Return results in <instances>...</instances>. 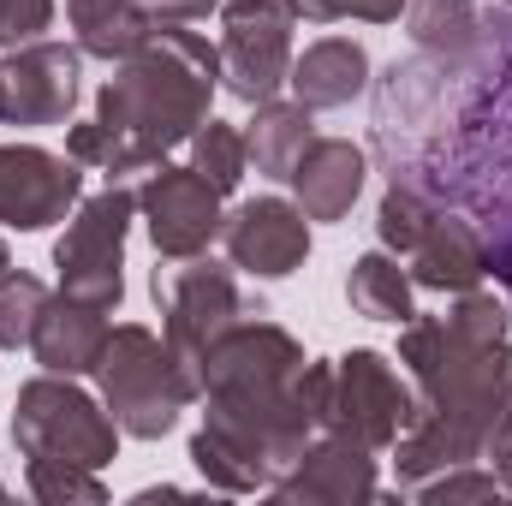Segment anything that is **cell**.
<instances>
[{
	"label": "cell",
	"mask_w": 512,
	"mask_h": 506,
	"mask_svg": "<svg viewBox=\"0 0 512 506\" xmlns=\"http://www.w3.org/2000/svg\"><path fill=\"white\" fill-rule=\"evenodd\" d=\"M370 149L387 185L465 215L483 245L512 239V6L483 12L459 60L411 54L370 78Z\"/></svg>",
	"instance_id": "obj_1"
},
{
	"label": "cell",
	"mask_w": 512,
	"mask_h": 506,
	"mask_svg": "<svg viewBox=\"0 0 512 506\" xmlns=\"http://www.w3.org/2000/svg\"><path fill=\"white\" fill-rule=\"evenodd\" d=\"M304 346L262 322L239 316L197 364V399H203V429L191 435V465L203 471L209 489L221 495H256L274 489V477L310 447L316 423L298 399L304 376Z\"/></svg>",
	"instance_id": "obj_2"
},
{
	"label": "cell",
	"mask_w": 512,
	"mask_h": 506,
	"mask_svg": "<svg viewBox=\"0 0 512 506\" xmlns=\"http://www.w3.org/2000/svg\"><path fill=\"white\" fill-rule=\"evenodd\" d=\"M221 90V54L185 24H155L114 78L96 90V114L66 131V155L90 173H149L209 120Z\"/></svg>",
	"instance_id": "obj_3"
},
{
	"label": "cell",
	"mask_w": 512,
	"mask_h": 506,
	"mask_svg": "<svg viewBox=\"0 0 512 506\" xmlns=\"http://www.w3.org/2000/svg\"><path fill=\"white\" fill-rule=\"evenodd\" d=\"M399 364L417 381V411L483 447L512 411V310L471 286L447 316H411L399 328Z\"/></svg>",
	"instance_id": "obj_4"
},
{
	"label": "cell",
	"mask_w": 512,
	"mask_h": 506,
	"mask_svg": "<svg viewBox=\"0 0 512 506\" xmlns=\"http://www.w3.org/2000/svg\"><path fill=\"white\" fill-rule=\"evenodd\" d=\"M298 399H304L316 435H346L370 453H387L399 441V429L411 423V411H417V393L370 346H358L334 364L310 358L304 376H298Z\"/></svg>",
	"instance_id": "obj_5"
},
{
	"label": "cell",
	"mask_w": 512,
	"mask_h": 506,
	"mask_svg": "<svg viewBox=\"0 0 512 506\" xmlns=\"http://www.w3.org/2000/svg\"><path fill=\"white\" fill-rule=\"evenodd\" d=\"M96 387H102V405L114 411L120 435H137V441H161L179 423V411L197 399V376L143 322H120L108 334V346L96 358Z\"/></svg>",
	"instance_id": "obj_6"
},
{
	"label": "cell",
	"mask_w": 512,
	"mask_h": 506,
	"mask_svg": "<svg viewBox=\"0 0 512 506\" xmlns=\"http://www.w3.org/2000/svg\"><path fill=\"white\" fill-rule=\"evenodd\" d=\"M12 447L24 459H60L84 471H108L120 459V423L102 399H90L78 376L24 381L12 399Z\"/></svg>",
	"instance_id": "obj_7"
},
{
	"label": "cell",
	"mask_w": 512,
	"mask_h": 506,
	"mask_svg": "<svg viewBox=\"0 0 512 506\" xmlns=\"http://www.w3.org/2000/svg\"><path fill=\"white\" fill-rule=\"evenodd\" d=\"M149 298L161 310V340L173 346V358L197 376L203 352L239 322L256 316L262 304L245 298L239 286V268L233 262H215V256H161V268L149 274Z\"/></svg>",
	"instance_id": "obj_8"
},
{
	"label": "cell",
	"mask_w": 512,
	"mask_h": 506,
	"mask_svg": "<svg viewBox=\"0 0 512 506\" xmlns=\"http://www.w3.org/2000/svg\"><path fill=\"white\" fill-rule=\"evenodd\" d=\"M137 221V191L120 179L96 197H84L66 221V233L54 239V268H60V292L84 298L96 310H114L126 298V233Z\"/></svg>",
	"instance_id": "obj_9"
},
{
	"label": "cell",
	"mask_w": 512,
	"mask_h": 506,
	"mask_svg": "<svg viewBox=\"0 0 512 506\" xmlns=\"http://www.w3.org/2000/svg\"><path fill=\"white\" fill-rule=\"evenodd\" d=\"M292 24L298 12L286 0H221V90L239 102H268L286 90L292 72Z\"/></svg>",
	"instance_id": "obj_10"
},
{
	"label": "cell",
	"mask_w": 512,
	"mask_h": 506,
	"mask_svg": "<svg viewBox=\"0 0 512 506\" xmlns=\"http://www.w3.org/2000/svg\"><path fill=\"white\" fill-rule=\"evenodd\" d=\"M137 215H143V227H149L155 256H203L221 239V221H227L221 191H215L191 161H185V167L155 161V167L143 173V185H137Z\"/></svg>",
	"instance_id": "obj_11"
},
{
	"label": "cell",
	"mask_w": 512,
	"mask_h": 506,
	"mask_svg": "<svg viewBox=\"0 0 512 506\" xmlns=\"http://www.w3.org/2000/svg\"><path fill=\"white\" fill-rule=\"evenodd\" d=\"M84 48L66 42H24L0 60V126H72L84 96Z\"/></svg>",
	"instance_id": "obj_12"
},
{
	"label": "cell",
	"mask_w": 512,
	"mask_h": 506,
	"mask_svg": "<svg viewBox=\"0 0 512 506\" xmlns=\"http://www.w3.org/2000/svg\"><path fill=\"white\" fill-rule=\"evenodd\" d=\"M84 203V167L42 143H0V227L42 233Z\"/></svg>",
	"instance_id": "obj_13"
},
{
	"label": "cell",
	"mask_w": 512,
	"mask_h": 506,
	"mask_svg": "<svg viewBox=\"0 0 512 506\" xmlns=\"http://www.w3.org/2000/svg\"><path fill=\"white\" fill-rule=\"evenodd\" d=\"M227 262L251 280H286L310 256V215L286 197H251L221 221Z\"/></svg>",
	"instance_id": "obj_14"
},
{
	"label": "cell",
	"mask_w": 512,
	"mask_h": 506,
	"mask_svg": "<svg viewBox=\"0 0 512 506\" xmlns=\"http://www.w3.org/2000/svg\"><path fill=\"white\" fill-rule=\"evenodd\" d=\"M274 495L292 506H352V501H376V453L346 441V435H316L280 477Z\"/></svg>",
	"instance_id": "obj_15"
},
{
	"label": "cell",
	"mask_w": 512,
	"mask_h": 506,
	"mask_svg": "<svg viewBox=\"0 0 512 506\" xmlns=\"http://www.w3.org/2000/svg\"><path fill=\"white\" fill-rule=\"evenodd\" d=\"M364 179H370V149H358L352 137H310L286 173L292 203L310 221H346L352 203L364 197Z\"/></svg>",
	"instance_id": "obj_16"
},
{
	"label": "cell",
	"mask_w": 512,
	"mask_h": 506,
	"mask_svg": "<svg viewBox=\"0 0 512 506\" xmlns=\"http://www.w3.org/2000/svg\"><path fill=\"white\" fill-rule=\"evenodd\" d=\"M399 262H405L411 286H423V292H453V298H459V292L483 286V274H489V245H483V233H477L465 215L435 209V221L423 227V239L399 256Z\"/></svg>",
	"instance_id": "obj_17"
},
{
	"label": "cell",
	"mask_w": 512,
	"mask_h": 506,
	"mask_svg": "<svg viewBox=\"0 0 512 506\" xmlns=\"http://www.w3.org/2000/svg\"><path fill=\"white\" fill-rule=\"evenodd\" d=\"M108 334H114L108 310L54 292L48 310H42V322H36V334H30V352H36V364L48 376H96V358H102Z\"/></svg>",
	"instance_id": "obj_18"
},
{
	"label": "cell",
	"mask_w": 512,
	"mask_h": 506,
	"mask_svg": "<svg viewBox=\"0 0 512 506\" xmlns=\"http://www.w3.org/2000/svg\"><path fill=\"white\" fill-rule=\"evenodd\" d=\"M286 90H292L310 114H328V108L358 102V96L370 90V54H364V42H352V36H322V42H310L304 54H292Z\"/></svg>",
	"instance_id": "obj_19"
},
{
	"label": "cell",
	"mask_w": 512,
	"mask_h": 506,
	"mask_svg": "<svg viewBox=\"0 0 512 506\" xmlns=\"http://www.w3.org/2000/svg\"><path fill=\"white\" fill-rule=\"evenodd\" d=\"M310 137H316V114H310L298 96H292V102H280V96L256 102V120L245 126L251 167H256V173H268V179H286Z\"/></svg>",
	"instance_id": "obj_20"
},
{
	"label": "cell",
	"mask_w": 512,
	"mask_h": 506,
	"mask_svg": "<svg viewBox=\"0 0 512 506\" xmlns=\"http://www.w3.org/2000/svg\"><path fill=\"white\" fill-rule=\"evenodd\" d=\"M66 18H72L78 48L90 60H108V66H120L131 48L155 30L137 0H66Z\"/></svg>",
	"instance_id": "obj_21"
},
{
	"label": "cell",
	"mask_w": 512,
	"mask_h": 506,
	"mask_svg": "<svg viewBox=\"0 0 512 506\" xmlns=\"http://www.w3.org/2000/svg\"><path fill=\"white\" fill-rule=\"evenodd\" d=\"M405 30L417 54L435 60H459L483 42V6L477 0H411L405 6Z\"/></svg>",
	"instance_id": "obj_22"
},
{
	"label": "cell",
	"mask_w": 512,
	"mask_h": 506,
	"mask_svg": "<svg viewBox=\"0 0 512 506\" xmlns=\"http://www.w3.org/2000/svg\"><path fill=\"white\" fill-rule=\"evenodd\" d=\"M346 298H352V310L358 316H370V322H393V328H405L417 310H411V274H405V262L393 251H370L352 262V274H346Z\"/></svg>",
	"instance_id": "obj_23"
},
{
	"label": "cell",
	"mask_w": 512,
	"mask_h": 506,
	"mask_svg": "<svg viewBox=\"0 0 512 506\" xmlns=\"http://www.w3.org/2000/svg\"><path fill=\"white\" fill-rule=\"evenodd\" d=\"M191 167L227 197V191H239V179H245V167H251V149H245V131L227 126V120H203V126L191 131Z\"/></svg>",
	"instance_id": "obj_24"
},
{
	"label": "cell",
	"mask_w": 512,
	"mask_h": 506,
	"mask_svg": "<svg viewBox=\"0 0 512 506\" xmlns=\"http://www.w3.org/2000/svg\"><path fill=\"white\" fill-rule=\"evenodd\" d=\"M48 286L36 280V274H24V268H6L0 274V346H30V334H36V322H42V310H48Z\"/></svg>",
	"instance_id": "obj_25"
},
{
	"label": "cell",
	"mask_w": 512,
	"mask_h": 506,
	"mask_svg": "<svg viewBox=\"0 0 512 506\" xmlns=\"http://www.w3.org/2000/svg\"><path fill=\"white\" fill-rule=\"evenodd\" d=\"M435 209H441V203H429L423 191H411V185H387L382 203H376V233H382V251L405 256L417 239H423V227L435 221Z\"/></svg>",
	"instance_id": "obj_26"
},
{
	"label": "cell",
	"mask_w": 512,
	"mask_h": 506,
	"mask_svg": "<svg viewBox=\"0 0 512 506\" xmlns=\"http://www.w3.org/2000/svg\"><path fill=\"white\" fill-rule=\"evenodd\" d=\"M24 483L42 506H66V501H84V506H102L108 489L96 471L84 465H60V459H24Z\"/></svg>",
	"instance_id": "obj_27"
},
{
	"label": "cell",
	"mask_w": 512,
	"mask_h": 506,
	"mask_svg": "<svg viewBox=\"0 0 512 506\" xmlns=\"http://www.w3.org/2000/svg\"><path fill=\"white\" fill-rule=\"evenodd\" d=\"M507 489H501V477L495 471H483V459H471V465H447V471H435L429 483H417L411 489V501L423 506H459V501H501Z\"/></svg>",
	"instance_id": "obj_28"
},
{
	"label": "cell",
	"mask_w": 512,
	"mask_h": 506,
	"mask_svg": "<svg viewBox=\"0 0 512 506\" xmlns=\"http://www.w3.org/2000/svg\"><path fill=\"white\" fill-rule=\"evenodd\" d=\"M304 24H340V18H358V24H393L411 0H286Z\"/></svg>",
	"instance_id": "obj_29"
},
{
	"label": "cell",
	"mask_w": 512,
	"mask_h": 506,
	"mask_svg": "<svg viewBox=\"0 0 512 506\" xmlns=\"http://www.w3.org/2000/svg\"><path fill=\"white\" fill-rule=\"evenodd\" d=\"M54 24V0H0V48L42 42Z\"/></svg>",
	"instance_id": "obj_30"
},
{
	"label": "cell",
	"mask_w": 512,
	"mask_h": 506,
	"mask_svg": "<svg viewBox=\"0 0 512 506\" xmlns=\"http://www.w3.org/2000/svg\"><path fill=\"white\" fill-rule=\"evenodd\" d=\"M149 12V24H197L209 12H221V0H137Z\"/></svg>",
	"instance_id": "obj_31"
},
{
	"label": "cell",
	"mask_w": 512,
	"mask_h": 506,
	"mask_svg": "<svg viewBox=\"0 0 512 506\" xmlns=\"http://www.w3.org/2000/svg\"><path fill=\"white\" fill-rule=\"evenodd\" d=\"M483 459H489V471L501 477V489L512 495V411L495 423V435L483 441Z\"/></svg>",
	"instance_id": "obj_32"
},
{
	"label": "cell",
	"mask_w": 512,
	"mask_h": 506,
	"mask_svg": "<svg viewBox=\"0 0 512 506\" xmlns=\"http://www.w3.org/2000/svg\"><path fill=\"white\" fill-rule=\"evenodd\" d=\"M489 274H495V280L507 286V304H512V239H507V245H495V251H489Z\"/></svg>",
	"instance_id": "obj_33"
},
{
	"label": "cell",
	"mask_w": 512,
	"mask_h": 506,
	"mask_svg": "<svg viewBox=\"0 0 512 506\" xmlns=\"http://www.w3.org/2000/svg\"><path fill=\"white\" fill-rule=\"evenodd\" d=\"M6 268H12V256H6V239H0V274H6Z\"/></svg>",
	"instance_id": "obj_34"
},
{
	"label": "cell",
	"mask_w": 512,
	"mask_h": 506,
	"mask_svg": "<svg viewBox=\"0 0 512 506\" xmlns=\"http://www.w3.org/2000/svg\"><path fill=\"white\" fill-rule=\"evenodd\" d=\"M495 6H512V0H495Z\"/></svg>",
	"instance_id": "obj_35"
},
{
	"label": "cell",
	"mask_w": 512,
	"mask_h": 506,
	"mask_svg": "<svg viewBox=\"0 0 512 506\" xmlns=\"http://www.w3.org/2000/svg\"><path fill=\"white\" fill-rule=\"evenodd\" d=\"M0 495H6V489H0Z\"/></svg>",
	"instance_id": "obj_36"
}]
</instances>
